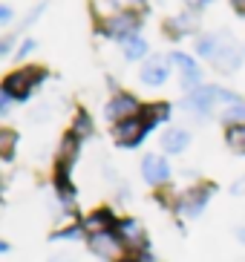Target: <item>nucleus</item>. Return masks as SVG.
<instances>
[{"mask_svg":"<svg viewBox=\"0 0 245 262\" xmlns=\"http://www.w3.org/2000/svg\"><path fill=\"white\" fill-rule=\"evenodd\" d=\"M196 55L211 61V67L219 75H234L242 67V47L237 43V38L228 29H216V32H208V35H199L196 38Z\"/></svg>","mask_w":245,"mask_h":262,"instance_id":"f257e3e1","label":"nucleus"},{"mask_svg":"<svg viewBox=\"0 0 245 262\" xmlns=\"http://www.w3.org/2000/svg\"><path fill=\"white\" fill-rule=\"evenodd\" d=\"M44 78H46L44 67H23V70L9 72L3 78V95H9L12 101H26Z\"/></svg>","mask_w":245,"mask_h":262,"instance_id":"f03ea898","label":"nucleus"},{"mask_svg":"<svg viewBox=\"0 0 245 262\" xmlns=\"http://www.w3.org/2000/svg\"><path fill=\"white\" fill-rule=\"evenodd\" d=\"M145 113V107H141V101L136 98V95L130 93H115L113 98L104 104V118H107L110 124H121V121H130V118H138Z\"/></svg>","mask_w":245,"mask_h":262,"instance_id":"7ed1b4c3","label":"nucleus"},{"mask_svg":"<svg viewBox=\"0 0 245 262\" xmlns=\"http://www.w3.org/2000/svg\"><path fill=\"white\" fill-rule=\"evenodd\" d=\"M211 196H214V185H196V187H188V190L182 193L176 199V210L182 216H188V219H196V216L205 210V205L211 202Z\"/></svg>","mask_w":245,"mask_h":262,"instance_id":"20e7f679","label":"nucleus"},{"mask_svg":"<svg viewBox=\"0 0 245 262\" xmlns=\"http://www.w3.org/2000/svg\"><path fill=\"white\" fill-rule=\"evenodd\" d=\"M90 251L98 256V259L121 262V259H124V251H127V245L121 242L118 231H107V233H98V236H90Z\"/></svg>","mask_w":245,"mask_h":262,"instance_id":"39448f33","label":"nucleus"},{"mask_svg":"<svg viewBox=\"0 0 245 262\" xmlns=\"http://www.w3.org/2000/svg\"><path fill=\"white\" fill-rule=\"evenodd\" d=\"M150 127H153V124L147 121L145 116L130 118V121H121V124L113 127V141L118 147H136V144H141V139H145V133L150 130Z\"/></svg>","mask_w":245,"mask_h":262,"instance_id":"423d86ee","label":"nucleus"},{"mask_svg":"<svg viewBox=\"0 0 245 262\" xmlns=\"http://www.w3.org/2000/svg\"><path fill=\"white\" fill-rule=\"evenodd\" d=\"M138 29H141V17H138V12H127V9H124L121 15H115L113 20L101 24V32L110 35V38H115V40L133 38V35H138Z\"/></svg>","mask_w":245,"mask_h":262,"instance_id":"0eeeda50","label":"nucleus"},{"mask_svg":"<svg viewBox=\"0 0 245 262\" xmlns=\"http://www.w3.org/2000/svg\"><path fill=\"white\" fill-rule=\"evenodd\" d=\"M170 63L173 61H170L168 55H150L141 63V70H138V81L145 86H161L170 78Z\"/></svg>","mask_w":245,"mask_h":262,"instance_id":"6e6552de","label":"nucleus"},{"mask_svg":"<svg viewBox=\"0 0 245 262\" xmlns=\"http://www.w3.org/2000/svg\"><path fill=\"white\" fill-rule=\"evenodd\" d=\"M170 61L179 67V78H182V90L185 93H196L202 84V70H199V63L193 61L191 55H185V52H176V55H170Z\"/></svg>","mask_w":245,"mask_h":262,"instance_id":"1a4fd4ad","label":"nucleus"},{"mask_svg":"<svg viewBox=\"0 0 245 262\" xmlns=\"http://www.w3.org/2000/svg\"><path fill=\"white\" fill-rule=\"evenodd\" d=\"M141 176L147 185H168L170 179V164L161 153H147L141 159Z\"/></svg>","mask_w":245,"mask_h":262,"instance_id":"9d476101","label":"nucleus"},{"mask_svg":"<svg viewBox=\"0 0 245 262\" xmlns=\"http://www.w3.org/2000/svg\"><path fill=\"white\" fill-rule=\"evenodd\" d=\"M115 231H118L121 242L127 245V251H138V248L147 245V233L138 219H121V222L115 225Z\"/></svg>","mask_w":245,"mask_h":262,"instance_id":"9b49d317","label":"nucleus"},{"mask_svg":"<svg viewBox=\"0 0 245 262\" xmlns=\"http://www.w3.org/2000/svg\"><path fill=\"white\" fill-rule=\"evenodd\" d=\"M161 153H168V156H179L188 150V144H191V133L185 130V127H168V130L161 133Z\"/></svg>","mask_w":245,"mask_h":262,"instance_id":"f8f14e48","label":"nucleus"},{"mask_svg":"<svg viewBox=\"0 0 245 262\" xmlns=\"http://www.w3.org/2000/svg\"><path fill=\"white\" fill-rule=\"evenodd\" d=\"M115 219L113 213H110L107 208H101V210H92V213L84 216V222H81V228H84L87 236H98V233H107V231H115Z\"/></svg>","mask_w":245,"mask_h":262,"instance_id":"ddd939ff","label":"nucleus"},{"mask_svg":"<svg viewBox=\"0 0 245 262\" xmlns=\"http://www.w3.org/2000/svg\"><path fill=\"white\" fill-rule=\"evenodd\" d=\"M165 26H168V35H170V38L193 35V32H196V26H199V15H196L193 9H182V12H179V15H173Z\"/></svg>","mask_w":245,"mask_h":262,"instance_id":"4468645a","label":"nucleus"},{"mask_svg":"<svg viewBox=\"0 0 245 262\" xmlns=\"http://www.w3.org/2000/svg\"><path fill=\"white\" fill-rule=\"evenodd\" d=\"M90 9H92V15H95L98 24H107V20H113L115 15L124 12V6L118 3V0H92Z\"/></svg>","mask_w":245,"mask_h":262,"instance_id":"2eb2a0df","label":"nucleus"},{"mask_svg":"<svg viewBox=\"0 0 245 262\" xmlns=\"http://www.w3.org/2000/svg\"><path fill=\"white\" fill-rule=\"evenodd\" d=\"M121 52H124V58L127 61H138V58H150L147 55V40L141 38V35H133V38H127V40H121Z\"/></svg>","mask_w":245,"mask_h":262,"instance_id":"dca6fc26","label":"nucleus"},{"mask_svg":"<svg viewBox=\"0 0 245 262\" xmlns=\"http://www.w3.org/2000/svg\"><path fill=\"white\" fill-rule=\"evenodd\" d=\"M78 147H81V139H75L72 133H67L61 139V150H58V164H64V167H72V162H75L78 156Z\"/></svg>","mask_w":245,"mask_h":262,"instance_id":"f3484780","label":"nucleus"},{"mask_svg":"<svg viewBox=\"0 0 245 262\" xmlns=\"http://www.w3.org/2000/svg\"><path fill=\"white\" fill-rule=\"evenodd\" d=\"M219 118H222L228 127H245V101H237V104H231V107H222Z\"/></svg>","mask_w":245,"mask_h":262,"instance_id":"a211bd4d","label":"nucleus"},{"mask_svg":"<svg viewBox=\"0 0 245 262\" xmlns=\"http://www.w3.org/2000/svg\"><path fill=\"white\" fill-rule=\"evenodd\" d=\"M225 144H228L231 153L245 156V127H228L225 130Z\"/></svg>","mask_w":245,"mask_h":262,"instance_id":"6ab92c4d","label":"nucleus"},{"mask_svg":"<svg viewBox=\"0 0 245 262\" xmlns=\"http://www.w3.org/2000/svg\"><path fill=\"white\" fill-rule=\"evenodd\" d=\"M72 136L75 139H84V136H92V118H90V113H84V110H78L75 113V118H72Z\"/></svg>","mask_w":245,"mask_h":262,"instance_id":"aec40b11","label":"nucleus"},{"mask_svg":"<svg viewBox=\"0 0 245 262\" xmlns=\"http://www.w3.org/2000/svg\"><path fill=\"white\" fill-rule=\"evenodd\" d=\"M15 147H17V133L12 130V127H3V130H0V156H3L6 162L15 156Z\"/></svg>","mask_w":245,"mask_h":262,"instance_id":"412c9836","label":"nucleus"},{"mask_svg":"<svg viewBox=\"0 0 245 262\" xmlns=\"http://www.w3.org/2000/svg\"><path fill=\"white\" fill-rule=\"evenodd\" d=\"M141 116H145L150 124L168 121V118H170V107H168V104H150V107H145V113H141Z\"/></svg>","mask_w":245,"mask_h":262,"instance_id":"4be33fe9","label":"nucleus"},{"mask_svg":"<svg viewBox=\"0 0 245 262\" xmlns=\"http://www.w3.org/2000/svg\"><path fill=\"white\" fill-rule=\"evenodd\" d=\"M52 116H55V104H46V101H44V104H38V107H35V110L29 113V118H32L35 124L52 121Z\"/></svg>","mask_w":245,"mask_h":262,"instance_id":"5701e85b","label":"nucleus"},{"mask_svg":"<svg viewBox=\"0 0 245 262\" xmlns=\"http://www.w3.org/2000/svg\"><path fill=\"white\" fill-rule=\"evenodd\" d=\"M46 262H75V254H72L69 248H67V251H55V254L49 256Z\"/></svg>","mask_w":245,"mask_h":262,"instance_id":"b1692460","label":"nucleus"},{"mask_svg":"<svg viewBox=\"0 0 245 262\" xmlns=\"http://www.w3.org/2000/svg\"><path fill=\"white\" fill-rule=\"evenodd\" d=\"M35 47H38V43H35L32 38H26V40L21 43V49H17V61H23L26 55H32V52H35Z\"/></svg>","mask_w":245,"mask_h":262,"instance_id":"393cba45","label":"nucleus"},{"mask_svg":"<svg viewBox=\"0 0 245 262\" xmlns=\"http://www.w3.org/2000/svg\"><path fill=\"white\" fill-rule=\"evenodd\" d=\"M231 193H234V196H242V199H245V173L231 182Z\"/></svg>","mask_w":245,"mask_h":262,"instance_id":"a878e982","label":"nucleus"},{"mask_svg":"<svg viewBox=\"0 0 245 262\" xmlns=\"http://www.w3.org/2000/svg\"><path fill=\"white\" fill-rule=\"evenodd\" d=\"M185 9H193V12H199V9H205L208 3H214V0H182Z\"/></svg>","mask_w":245,"mask_h":262,"instance_id":"bb28decb","label":"nucleus"},{"mask_svg":"<svg viewBox=\"0 0 245 262\" xmlns=\"http://www.w3.org/2000/svg\"><path fill=\"white\" fill-rule=\"evenodd\" d=\"M9 20H12V6L3 3V6H0V26H9Z\"/></svg>","mask_w":245,"mask_h":262,"instance_id":"cd10ccee","label":"nucleus"},{"mask_svg":"<svg viewBox=\"0 0 245 262\" xmlns=\"http://www.w3.org/2000/svg\"><path fill=\"white\" fill-rule=\"evenodd\" d=\"M12 43H15V38H12V35H9V38H3V43H0V55H3V58L12 52Z\"/></svg>","mask_w":245,"mask_h":262,"instance_id":"c85d7f7f","label":"nucleus"},{"mask_svg":"<svg viewBox=\"0 0 245 262\" xmlns=\"http://www.w3.org/2000/svg\"><path fill=\"white\" fill-rule=\"evenodd\" d=\"M234 233H237V239H239V242H242V245H245V225H239V228H237V231H234Z\"/></svg>","mask_w":245,"mask_h":262,"instance_id":"c756f323","label":"nucleus"},{"mask_svg":"<svg viewBox=\"0 0 245 262\" xmlns=\"http://www.w3.org/2000/svg\"><path fill=\"white\" fill-rule=\"evenodd\" d=\"M121 262H138V259H133V256H124V259Z\"/></svg>","mask_w":245,"mask_h":262,"instance_id":"7c9ffc66","label":"nucleus"},{"mask_svg":"<svg viewBox=\"0 0 245 262\" xmlns=\"http://www.w3.org/2000/svg\"><path fill=\"white\" fill-rule=\"evenodd\" d=\"M239 262H245V259H239Z\"/></svg>","mask_w":245,"mask_h":262,"instance_id":"2f4dec72","label":"nucleus"}]
</instances>
